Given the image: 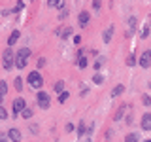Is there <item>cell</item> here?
Listing matches in <instances>:
<instances>
[{
    "mask_svg": "<svg viewBox=\"0 0 151 142\" xmlns=\"http://www.w3.org/2000/svg\"><path fill=\"white\" fill-rule=\"evenodd\" d=\"M8 138L12 142H21V131L19 129H9L8 131Z\"/></svg>",
    "mask_w": 151,
    "mask_h": 142,
    "instance_id": "obj_9",
    "label": "cell"
},
{
    "mask_svg": "<svg viewBox=\"0 0 151 142\" xmlns=\"http://www.w3.org/2000/svg\"><path fill=\"white\" fill-rule=\"evenodd\" d=\"M123 116H125V106H121L119 110H117V114H115V121H121Z\"/></svg>",
    "mask_w": 151,
    "mask_h": 142,
    "instance_id": "obj_23",
    "label": "cell"
},
{
    "mask_svg": "<svg viewBox=\"0 0 151 142\" xmlns=\"http://www.w3.org/2000/svg\"><path fill=\"white\" fill-rule=\"evenodd\" d=\"M149 91H151V83H149Z\"/></svg>",
    "mask_w": 151,
    "mask_h": 142,
    "instance_id": "obj_40",
    "label": "cell"
},
{
    "mask_svg": "<svg viewBox=\"0 0 151 142\" xmlns=\"http://www.w3.org/2000/svg\"><path fill=\"white\" fill-rule=\"evenodd\" d=\"M12 106H13V117H17L19 114H21V112L27 108V102H25V99H23V97H17L15 101H13Z\"/></svg>",
    "mask_w": 151,
    "mask_h": 142,
    "instance_id": "obj_4",
    "label": "cell"
},
{
    "mask_svg": "<svg viewBox=\"0 0 151 142\" xmlns=\"http://www.w3.org/2000/svg\"><path fill=\"white\" fill-rule=\"evenodd\" d=\"M53 2H55V0H47V6H49V8H53Z\"/></svg>",
    "mask_w": 151,
    "mask_h": 142,
    "instance_id": "obj_37",
    "label": "cell"
},
{
    "mask_svg": "<svg viewBox=\"0 0 151 142\" xmlns=\"http://www.w3.org/2000/svg\"><path fill=\"white\" fill-rule=\"evenodd\" d=\"M66 17H68V12L63 9V12H60V15H59V19H66Z\"/></svg>",
    "mask_w": 151,
    "mask_h": 142,
    "instance_id": "obj_34",
    "label": "cell"
},
{
    "mask_svg": "<svg viewBox=\"0 0 151 142\" xmlns=\"http://www.w3.org/2000/svg\"><path fill=\"white\" fill-rule=\"evenodd\" d=\"M17 55H19V57H25V59H28V57H30V47H21V49L17 51Z\"/></svg>",
    "mask_w": 151,
    "mask_h": 142,
    "instance_id": "obj_15",
    "label": "cell"
},
{
    "mask_svg": "<svg viewBox=\"0 0 151 142\" xmlns=\"http://www.w3.org/2000/svg\"><path fill=\"white\" fill-rule=\"evenodd\" d=\"M149 30H151V25H149V23H145V27H144V28H142V32H140V36H142V38H144V40H145V38H147V36H149Z\"/></svg>",
    "mask_w": 151,
    "mask_h": 142,
    "instance_id": "obj_17",
    "label": "cell"
},
{
    "mask_svg": "<svg viewBox=\"0 0 151 142\" xmlns=\"http://www.w3.org/2000/svg\"><path fill=\"white\" fill-rule=\"evenodd\" d=\"M66 99H68V91H60L59 93V102H64Z\"/></svg>",
    "mask_w": 151,
    "mask_h": 142,
    "instance_id": "obj_30",
    "label": "cell"
},
{
    "mask_svg": "<svg viewBox=\"0 0 151 142\" xmlns=\"http://www.w3.org/2000/svg\"><path fill=\"white\" fill-rule=\"evenodd\" d=\"M2 64H4V68H6V70H12V68H13V64H15V57H13L12 47H8V49L4 51V55H2Z\"/></svg>",
    "mask_w": 151,
    "mask_h": 142,
    "instance_id": "obj_2",
    "label": "cell"
},
{
    "mask_svg": "<svg viewBox=\"0 0 151 142\" xmlns=\"http://www.w3.org/2000/svg\"><path fill=\"white\" fill-rule=\"evenodd\" d=\"M149 51H151V49H149Z\"/></svg>",
    "mask_w": 151,
    "mask_h": 142,
    "instance_id": "obj_41",
    "label": "cell"
},
{
    "mask_svg": "<svg viewBox=\"0 0 151 142\" xmlns=\"http://www.w3.org/2000/svg\"><path fill=\"white\" fill-rule=\"evenodd\" d=\"M129 25H130V30H136V25H138V19H136V15H130L129 17Z\"/></svg>",
    "mask_w": 151,
    "mask_h": 142,
    "instance_id": "obj_20",
    "label": "cell"
},
{
    "mask_svg": "<svg viewBox=\"0 0 151 142\" xmlns=\"http://www.w3.org/2000/svg\"><path fill=\"white\" fill-rule=\"evenodd\" d=\"M93 83L102 85V83H104V76H102V74H94V76H93Z\"/></svg>",
    "mask_w": 151,
    "mask_h": 142,
    "instance_id": "obj_21",
    "label": "cell"
},
{
    "mask_svg": "<svg viewBox=\"0 0 151 142\" xmlns=\"http://www.w3.org/2000/svg\"><path fill=\"white\" fill-rule=\"evenodd\" d=\"M6 117H8V112H6V108L0 104V120H6Z\"/></svg>",
    "mask_w": 151,
    "mask_h": 142,
    "instance_id": "obj_31",
    "label": "cell"
},
{
    "mask_svg": "<svg viewBox=\"0 0 151 142\" xmlns=\"http://www.w3.org/2000/svg\"><path fill=\"white\" fill-rule=\"evenodd\" d=\"M27 82H28V85H30L32 89H42V85H44V78H42V74L38 72V70H32V72L27 76Z\"/></svg>",
    "mask_w": 151,
    "mask_h": 142,
    "instance_id": "obj_1",
    "label": "cell"
},
{
    "mask_svg": "<svg viewBox=\"0 0 151 142\" xmlns=\"http://www.w3.org/2000/svg\"><path fill=\"white\" fill-rule=\"evenodd\" d=\"M113 30H115V27H113V25H110V27L106 28V30H104V34H102V40H104V44H110V42H111Z\"/></svg>",
    "mask_w": 151,
    "mask_h": 142,
    "instance_id": "obj_8",
    "label": "cell"
},
{
    "mask_svg": "<svg viewBox=\"0 0 151 142\" xmlns=\"http://www.w3.org/2000/svg\"><path fill=\"white\" fill-rule=\"evenodd\" d=\"M74 131V125L72 123H68V125H66V133H72Z\"/></svg>",
    "mask_w": 151,
    "mask_h": 142,
    "instance_id": "obj_35",
    "label": "cell"
},
{
    "mask_svg": "<svg viewBox=\"0 0 151 142\" xmlns=\"http://www.w3.org/2000/svg\"><path fill=\"white\" fill-rule=\"evenodd\" d=\"M144 142H151V138H147V140H144Z\"/></svg>",
    "mask_w": 151,
    "mask_h": 142,
    "instance_id": "obj_39",
    "label": "cell"
},
{
    "mask_svg": "<svg viewBox=\"0 0 151 142\" xmlns=\"http://www.w3.org/2000/svg\"><path fill=\"white\" fill-rule=\"evenodd\" d=\"M13 85H15V91H23V80L15 76V80H13Z\"/></svg>",
    "mask_w": 151,
    "mask_h": 142,
    "instance_id": "obj_18",
    "label": "cell"
},
{
    "mask_svg": "<svg viewBox=\"0 0 151 142\" xmlns=\"http://www.w3.org/2000/svg\"><path fill=\"white\" fill-rule=\"evenodd\" d=\"M44 66H45V59L40 57V59H38V68H44Z\"/></svg>",
    "mask_w": 151,
    "mask_h": 142,
    "instance_id": "obj_33",
    "label": "cell"
},
{
    "mask_svg": "<svg viewBox=\"0 0 151 142\" xmlns=\"http://www.w3.org/2000/svg\"><path fill=\"white\" fill-rule=\"evenodd\" d=\"M78 21H79V27H87L89 21H91V13H89L87 9H83V12L78 15Z\"/></svg>",
    "mask_w": 151,
    "mask_h": 142,
    "instance_id": "obj_7",
    "label": "cell"
},
{
    "mask_svg": "<svg viewBox=\"0 0 151 142\" xmlns=\"http://www.w3.org/2000/svg\"><path fill=\"white\" fill-rule=\"evenodd\" d=\"M102 6V0H93V8H94V12H98Z\"/></svg>",
    "mask_w": 151,
    "mask_h": 142,
    "instance_id": "obj_32",
    "label": "cell"
},
{
    "mask_svg": "<svg viewBox=\"0 0 151 142\" xmlns=\"http://www.w3.org/2000/svg\"><path fill=\"white\" fill-rule=\"evenodd\" d=\"M87 64H89V59L83 57V55H79L78 57V66H79V68H87Z\"/></svg>",
    "mask_w": 151,
    "mask_h": 142,
    "instance_id": "obj_14",
    "label": "cell"
},
{
    "mask_svg": "<svg viewBox=\"0 0 151 142\" xmlns=\"http://www.w3.org/2000/svg\"><path fill=\"white\" fill-rule=\"evenodd\" d=\"M123 91H125V85H123V83L115 85V87H113V91H111V97H119Z\"/></svg>",
    "mask_w": 151,
    "mask_h": 142,
    "instance_id": "obj_13",
    "label": "cell"
},
{
    "mask_svg": "<svg viewBox=\"0 0 151 142\" xmlns=\"http://www.w3.org/2000/svg\"><path fill=\"white\" fill-rule=\"evenodd\" d=\"M53 8L63 9V8H64V0H55V2H53Z\"/></svg>",
    "mask_w": 151,
    "mask_h": 142,
    "instance_id": "obj_28",
    "label": "cell"
},
{
    "mask_svg": "<svg viewBox=\"0 0 151 142\" xmlns=\"http://www.w3.org/2000/svg\"><path fill=\"white\" fill-rule=\"evenodd\" d=\"M36 101H38V106H40L42 110H47V108L51 106V99H49V95H47L45 91H38Z\"/></svg>",
    "mask_w": 151,
    "mask_h": 142,
    "instance_id": "obj_3",
    "label": "cell"
},
{
    "mask_svg": "<svg viewBox=\"0 0 151 142\" xmlns=\"http://www.w3.org/2000/svg\"><path fill=\"white\" fill-rule=\"evenodd\" d=\"M55 91H57V93L64 91V82H63V80H60V82H57V83H55Z\"/></svg>",
    "mask_w": 151,
    "mask_h": 142,
    "instance_id": "obj_25",
    "label": "cell"
},
{
    "mask_svg": "<svg viewBox=\"0 0 151 142\" xmlns=\"http://www.w3.org/2000/svg\"><path fill=\"white\" fill-rule=\"evenodd\" d=\"M138 63H140L142 68H149V66H151V51L149 49L144 51V53L140 55V61H138Z\"/></svg>",
    "mask_w": 151,
    "mask_h": 142,
    "instance_id": "obj_5",
    "label": "cell"
},
{
    "mask_svg": "<svg viewBox=\"0 0 151 142\" xmlns=\"http://www.w3.org/2000/svg\"><path fill=\"white\" fill-rule=\"evenodd\" d=\"M0 93H2V95H6V93H8V83L4 82V80L0 82Z\"/></svg>",
    "mask_w": 151,
    "mask_h": 142,
    "instance_id": "obj_27",
    "label": "cell"
},
{
    "mask_svg": "<svg viewBox=\"0 0 151 142\" xmlns=\"http://www.w3.org/2000/svg\"><path fill=\"white\" fill-rule=\"evenodd\" d=\"M140 125H142V129H144V131H151V112H145L144 116H142Z\"/></svg>",
    "mask_w": 151,
    "mask_h": 142,
    "instance_id": "obj_6",
    "label": "cell"
},
{
    "mask_svg": "<svg viewBox=\"0 0 151 142\" xmlns=\"http://www.w3.org/2000/svg\"><path fill=\"white\" fill-rule=\"evenodd\" d=\"M32 114H34V112H32V110H30V108H28V106H27V108H25V110H23V112H21V116H23V117H25V120H30V117H32Z\"/></svg>",
    "mask_w": 151,
    "mask_h": 142,
    "instance_id": "obj_22",
    "label": "cell"
},
{
    "mask_svg": "<svg viewBox=\"0 0 151 142\" xmlns=\"http://www.w3.org/2000/svg\"><path fill=\"white\" fill-rule=\"evenodd\" d=\"M140 138H138V135L136 133H129V135L125 136V142H138Z\"/></svg>",
    "mask_w": 151,
    "mask_h": 142,
    "instance_id": "obj_19",
    "label": "cell"
},
{
    "mask_svg": "<svg viewBox=\"0 0 151 142\" xmlns=\"http://www.w3.org/2000/svg\"><path fill=\"white\" fill-rule=\"evenodd\" d=\"M57 34H59V36H60V38H63V40H64V38L72 36V28H70V27H64V28H60V30L57 32Z\"/></svg>",
    "mask_w": 151,
    "mask_h": 142,
    "instance_id": "obj_12",
    "label": "cell"
},
{
    "mask_svg": "<svg viewBox=\"0 0 151 142\" xmlns=\"http://www.w3.org/2000/svg\"><path fill=\"white\" fill-rule=\"evenodd\" d=\"M19 36H21V32H19V30H13L12 34H9V38H8V47L15 46V42L19 40Z\"/></svg>",
    "mask_w": 151,
    "mask_h": 142,
    "instance_id": "obj_10",
    "label": "cell"
},
{
    "mask_svg": "<svg viewBox=\"0 0 151 142\" xmlns=\"http://www.w3.org/2000/svg\"><path fill=\"white\" fill-rule=\"evenodd\" d=\"M134 64H136V57L129 55V59H127V66H134Z\"/></svg>",
    "mask_w": 151,
    "mask_h": 142,
    "instance_id": "obj_29",
    "label": "cell"
},
{
    "mask_svg": "<svg viewBox=\"0 0 151 142\" xmlns=\"http://www.w3.org/2000/svg\"><path fill=\"white\" fill-rule=\"evenodd\" d=\"M15 66H17L19 70H23V68L27 66V59H25V57H19V55H15Z\"/></svg>",
    "mask_w": 151,
    "mask_h": 142,
    "instance_id": "obj_11",
    "label": "cell"
},
{
    "mask_svg": "<svg viewBox=\"0 0 151 142\" xmlns=\"http://www.w3.org/2000/svg\"><path fill=\"white\" fill-rule=\"evenodd\" d=\"M74 44H81V38H79V36H74Z\"/></svg>",
    "mask_w": 151,
    "mask_h": 142,
    "instance_id": "obj_36",
    "label": "cell"
},
{
    "mask_svg": "<svg viewBox=\"0 0 151 142\" xmlns=\"http://www.w3.org/2000/svg\"><path fill=\"white\" fill-rule=\"evenodd\" d=\"M83 135H85V123L79 121V125H78V136H83Z\"/></svg>",
    "mask_w": 151,
    "mask_h": 142,
    "instance_id": "obj_24",
    "label": "cell"
},
{
    "mask_svg": "<svg viewBox=\"0 0 151 142\" xmlns=\"http://www.w3.org/2000/svg\"><path fill=\"white\" fill-rule=\"evenodd\" d=\"M2 99H4V95H2V93H0V104H2Z\"/></svg>",
    "mask_w": 151,
    "mask_h": 142,
    "instance_id": "obj_38",
    "label": "cell"
},
{
    "mask_svg": "<svg viewBox=\"0 0 151 142\" xmlns=\"http://www.w3.org/2000/svg\"><path fill=\"white\" fill-rule=\"evenodd\" d=\"M142 102H144V106H151V97L149 95H142Z\"/></svg>",
    "mask_w": 151,
    "mask_h": 142,
    "instance_id": "obj_26",
    "label": "cell"
},
{
    "mask_svg": "<svg viewBox=\"0 0 151 142\" xmlns=\"http://www.w3.org/2000/svg\"><path fill=\"white\" fill-rule=\"evenodd\" d=\"M104 63H106V59H104V57H98L96 61H94V64H93V68L94 70H98V68H102L104 66Z\"/></svg>",
    "mask_w": 151,
    "mask_h": 142,
    "instance_id": "obj_16",
    "label": "cell"
}]
</instances>
